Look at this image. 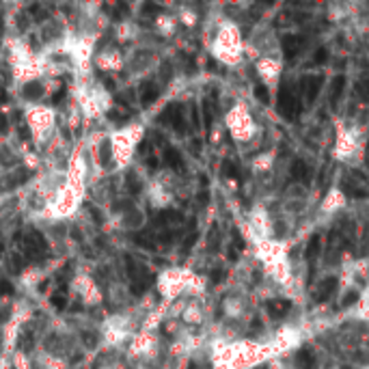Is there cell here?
I'll list each match as a JSON object with an SVG mask.
<instances>
[{"instance_id":"2e32d148","label":"cell","mask_w":369,"mask_h":369,"mask_svg":"<svg viewBox=\"0 0 369 369\" xmlns=\"http://www.w3.org/2000/svg\"><path fill=\"white\" fill-rule=\"evenodd\" d=\"M223 175H227V177H237V169H235V164L231 162V160H225V162H223Z\"/></svg>"},{"instance_id":"8992f818","label":"cell","mask_w":369,"mask_h":369,"mask_svg":"<svg viewBox=\"0 0 369 369\" xmlns=\"http://www.w3.org/2000/svg\"><path fill=\"white\" fill-rule=\"evenodd\" d=\"M296 367L298 369H315L318 363H315V356L309 348H300L298 354H296Z\"/></svg>"},{"instance_id":"f1b7e54d","label":"cell","mask_w":369,"mask_h":369,"mask_svg":"<svg viewBox=\"0 0 369 369\" xmlns=\"http://www.w3.org/2000/svg\"><path fill=\"white\" fill-rule=\"evenodd\" d=\"M233 240H235V246L237 248H244V240H242V235L237 233V231H233Z\"/></svg>"},{"instance_id":"5b68a950","label":"cell","mask_w":369,"mask_h":369,"mask_svg":"<svg viewBox=\"0 0 369 369\" xmlns=\"http://www.w3.org/2000/svg\"><path fill=\"white\" fill-rule=\"evenodd\" d=\"M266 309H268V313H270V318L281 320V318H285V315L289 313L291 302L289 300H283V298H275V300H268L266 302Z\"/></svg>"},{"instance_id":"3957f363","label":"cell","mask_w":369,"mask_h":369,"mask_svg":"<svg viewBox=\"0 0 369 369\" xmlns=\"http://www.w3.org/2000/svg\"><path fill=\"white\" fill-rule=\"evenodd\" d=\"M335 289H337V278H335V277H328V278H324V281H320L318 289H315V294H313L315 302H324V300H328L330 296L335 294Z\"/></svg>"},{"instance_id":"277c9868","label":"cell","mask_w":369,"mask_h":369,"mask_svg":"<svg viewBox=\"0 0 369 369\" xmlns=\"http://www.w3.org/2000/svg\"><path fill=\"white\" fill-rule=\"evenodd\" d=\"M281 44H283V54H285V58H287V61H291V58H296V54L300 52V47H302V44H305V41H302L298 35H285Z\"/></svg>"},{"instance_id":"4fadbf2b","label":"cell","mask_w":369,"mask_h":369,"mask_svg":"<svg viewBox=\"0 0 369 369\" xmlns=\"http://www.w3.org/2000/svg\"><path fill=\"white\" fill-rule=\"evenodd\" d=\"M112 160V151H110V140L104 138V142L99 145V162H102L104 166H108Z\"/></svg>"},{"instance_id":"7402d4cb","label":"cell","mask_w":369,"mask_h":369,"mask_svg":"<svg viewBox=\"0 0 369 369\" xmlns=\"http://www.w3.org/2000/svg\"><path fill=\"white\" fill-rule=\"evenodd\" d=\"M326 58H328V50H326V47H320V50L315 52V63H326Z\"/></svg>"},{"instance_id":"cb8c5ba5","label":"cell","mask_w":369,"mask_h":369,"mask_svg":"<svg viewBox=\"0 0 369 369\" xmlns=\"http://www.w3.org/2000/svg\"><path fill=\"white\" fill-rule=\"evenodd\" d=\"M359 93L369 102V82H361V85H359Z\"/></svg>"},{"instance_id":"e0dca14e","label":"cell","mask_w":369,"mask_h":369,"mask_svg":"<svg viewBox=\"0 0 369 369\" xmlns=\"http://www.w3.org/2000/svg\"><path fill=\"white\" fill-rule=\"evenodd\" d=\"M203 119H205V128L210 130V126H212V104L210 102H203Z\"/></svg>"},{"instance_id":"ba28073f","label":"cell","mask_w":369,"mask_h":369,"mask_svg":"<svg viewBox=\"0 0 369 369\" xmlns=\"http://www.w3.org/2000/svg\"><path fill=\"white\" fill-rule=\"evenodd\" d=\"M320 251H322V237H320V233H315V235H311V240H309V244H307V259L313 261L320 257Z\"/></svg>"},{"instance_id":"30bf717a","label":"cell","mask_w":369,"mask_h":369,"mask_svg":"<svg viewBox=\"0 0 369 369\" xmlns=\"http://www.w3.org/2000/svg\"><path fill=\"white\" fill-rule=\"evenodd\" d=\"M41 95H44V85L41 82H28L26 87H24V97L35 102V99H39Z\"/></svg>"},{"instance_id":"9a60e30c","label":"cell","mask_w":369,"mask_h":369,"mask_svg":"<svg viewBox=\"0 0 369 369\" xmlns=\"http://www.w3.org/2000/svg\"><path fill=\"white\" fill-rule=\"evenodd\" d=\"M255 97H257L261 104H270V93H268V87H264V85L255 87Z\"/></svg>"},{"instance_id":"6da1fadb","label":"cell","mask_w":369,"mask_h":369,"mask_svg":"<svg viewBox=\"0 0 369 369\" xmlns=\"http://www.w3.org/2000/svg\"><path fill=\"white\" fill-rule=\"evenodd\" d=\"M278 112L285 119H296V115L300 112V104L294 95V89H291L289 82H283L281 89H278Z\"/></svg>"},{"instance_id":"83f0119b","label":"cell","mask_w":369,"mask_h":369,"mask_svg":"<svg viewBox=\"0 0 369 369\" xmlns=\"http://www.w3.org/2000/svg\"><path fill=\"white\" fill-rule=\"evenodd\" d=\"M223 281V270H214L212 272V283H220Z\"/></svg>"},{"instance_id":"484cf974","label":"cell","mask_w":369,"mask_h":369,"mask_svg":"<svg viewBox=\"0 0 369 369\" xmlns=\"http://www.w3.org/2000/svg\"><path fill=\"white\" fill-rule=\"evenodd\" d=\"M0 132H2V134L9 132V123H7V117H4V115H0Z\"/></svg>"},{"instance_id":"e575fe53","label":"cell","mask_w":369,"mask_h":369,"mask_svg":"<svg viewBox=\"0 0 369 369\" xmlns=\"http://www.w3.org/2000/svg\"><path fill=\"white\" fill-rule=\"evenodd\" d=\"M9 320V313H7V309H4V313H0V322H7Z\"/></svg>"},{"instance_id":"d4e9b609","label":"cell","mask_w":369,"mask_h":369,"mask_svg":"<svg viewBox=\"0 0 369 369\" xmlns=\"http://www.w3.org/2000/svg\"><path fill=\"white\" fill-rule=\"evenodd\" d=\"M194 240H196V233H192V235H188V237H186V244H184V253H188L190 248H192Z\"/></svg>"},{"instance_id":"4316f807","label":"cell","mask_w":369,"mask_h":369,"mask_svg":"<svg viewBox=\"0 0 369 369\" xmlns=\"http://www.w3.org/2000/svg\"><path fill=\"white\" fill-rule=\"evenodd\" d=\"M207 201H210V194H207V190L203 188V190H201V194H199V203H201V205H205Z\"/></svg>"},{"instance_id":"4dcf8cb0","label":"cell","mask_w":369,"mask_h":369,"mask_svg":"<svg viewBox=\"0 0 369 369\" xmlns=\"http://www.w3.org/2000/svg\"><path fill=\"white\" fill-rule=\"evenodd\" d=\"M128 223H140V214L138 212H132L128 216Z\"/></svg>"},{"instance_id":"ffe728a7","label":"cell","mask_w":369,"mask_h":369,"mask_svg":"<svg viewBox=\"0 0 369 369\" xmlns=\"http://www.w3.org/2000/svg\"><path fill=\"white\" fill-rule=\"evenodd\" d=\"M128 186H130V192H140V182H136L134 175H128Z\"/></svg>"},{"instance_id":"7a4b0ae2","label":"cell","mask_w":369,"mask_h":369,"mask_svg":"<svg viewBox=\"0 0 369 369\" xmlns=\"http://www.w3.org/2000/svg\"><path fill=\"white\" fill-rule=\"evenodd\" d=\"M300 87H302V93H305L307 102L311 104L320 93V87H322V76H302L300 80Z\"/></svg>"},{"instance_id":"5bb4252c","label":"cell","mask_w":369,"mask_h":369,"mask_svg":"<svg viewBox=\"0 0 369 369\" xmlns=\"http://www.w3.org/2000/svg\"><path fill=\"white\" fill-rule=\"evenodd\" d=\"M343 85H346V78H343V76H337V78L332 80V93H330V102H337V99L341 97V93H343Z\"/></svg>"},{"instance_id":"9c48e42d","label":"cell","mask_w":369,"mask_h":369,"mask_svg":"<svg viewBox=\"0 0 369 369\" xmlns=\"http://www.w3.org/2000/svg\"><path fill=\"white\" fill-rule=\"evenodd\" d=\"M171 123H173V130L177 134H184L186 132V119H184V112H182V106L175 104L173 108V119H171Z\"/></svg>"},{"instance_id":"7c38bea8","label":"cell","mask_w":369,"mask_h":369,"mask_svg":"<svg viewBox=\"0 0 369 369\" xmlns=\"http://www.w3.org/2000/svg\"><path fill=\"white\" fill-rule=\"evenodd\" d=\"M164 160H166V164L173 166V169H180V171L184 169V162H182L180 151L173 149V147H166V156H164Z\"/></svg>"},{"instance_id":"d6a6232c","label":"cell","mask_w":369,"mask_h":369,"mask_svg":"<svg viewBox=\"0 0 369 369\" xmlns=\"http://www.w3.org/2000/svg\"><path fill=\"white\" fill-rule=\"evenodd\" d=\"M145 11H151V13H158L160 7H156V4H145Z\"/></svg>"},{"instance_id":"603a6c76","label":"cell","mask_w":369,"mask_h":369,"mask_svg":"<svg viewBox=\"0 0 369 369\" xmlns=\"http://www.w3.org/2000/svg\"><path fill=\"white\" fill-rule=\"evenodd\" d=\"M356 298H359V296H356V291H348V296L341 300V305H343V307H350L352 302H356Z\"/></svg>"},{"instance_id":"836d02e7","label":"cell","mask_w":369,"mask_h":369,"mask_svg":"<svg viewBox=\"0 0 369 369\" xmlns=\"http://www.w3.org/2000/svg\"><path fill=\"white\" fill-rule=\"evenodd\" d=\"M147 164H149V169H156V166H158V160H156V158H149V160H147Z\"/></svg>"},{"instance_id":"44dd1931","label":"cell","mask_w":369,"mask_h":369,"mask_svg":"<svg viewBox=\"0 0 369 369\" xmlns=\"http://www.w3.org/2000/svg\"><path fill=\"white\" fill-rule=\"evenodd\" d=\"M126 268H128V275L136 278V266H134V259L130 257V255H126Z\"/></svg>"},{"instance_id":"d6986e66","label":"cell","mask_w":369,"mask_h":369,"mask_svg":"<svg viewBox=\"0 0 369 369\" xmlns=\"http://www.w3.org/2000/svg\"><path fill=\"white\" fill-rule=\"evenodd\" d=\"M50 302H52V305H54V307L58 309V311H63V309L67 307V302H65V298H63V296H58V294H54V296H52V298H50Z\"/></svg>"},{"instance_id":"d590c367","label":"cell","mask_w":369,"mask_h":369,"mask_svg":"<svg viewBox=\"0 0 369 369\" xmlns=\"http://www.w3.org/2000/svg\"><path fill=\"white\" fill-rule=\"evenodd\" d=\"M0 31H2V20H0Z\"/></svg>"},{"instance_id":"f546056e","label":"cell","mask_w":369,"mask_h":369,"mask_svg":"<svg viewBox=\"0 0 369 369\" xmlns=\"http://www.w3.org/2000/svg\"><path fill=\"white\" fill-rule=\"evenodd\" d=\"M89 212H91V214H93V218H95V220H97V223H102V214H99L97 210H95V207H93V205H89Z\"/></svg>"},{"instance_id":"52a82bcc","label":"cell","mask_w":369,"mask_h":369,"mask_svg":"<svg viewBox=\"0 0 369 369\" xmlns=\"http://www.w3.org/2000/svg\"><path fill=\"white\" fill-rule=\"evenodd\" d=\"M158 95H160L158 89L153 87L151 82H145V85H142V89H140V104L147 108V106H151L153 102H156Z\"/></svg>"},{"instance_id":"ac0fdd59","label":"cell","mask_w":369,"mask_h":369,"mask_svg":"<svg viewBox=\"0 0 369 369\" xmlns=\"http://www.w3.org/2000/svg\"><path fill=\"white\" fill-rule=\"evenodd\" d=\"M0 296H13V285H11L7 278L0 281Z\"/></svg>"},{"instance_id":"8fae6325","label":"cell","mask_w":369,"mask_h":369,"mask_svg":"<svg viewBox=\"0 0 369 369\" xmlns=\"http://www.w3.org/2000/svg\"><path fill=\"white\" fill-rule=\"evenodd\" d=\"M291 177H294V180H300V182H309V166H307V162L296 160L294 166H291Z\"/></svg>"},{"instance_id":"1f68e13d","label":"cell","mask_w":369,"mask_h":369,"mask_svg":"<svg viewBox=\"0 0 369 369\" xmlns=\"http://www.w3.org/2000/svg\"><path fill=\"white\" fill-rule=\"evenodd\" d=\"M192 123L194 128H199V112H196V108H192Z\"/></svg>"}]
</instances>
